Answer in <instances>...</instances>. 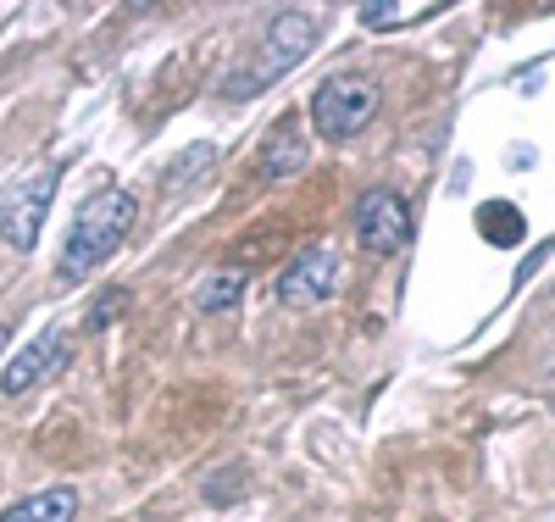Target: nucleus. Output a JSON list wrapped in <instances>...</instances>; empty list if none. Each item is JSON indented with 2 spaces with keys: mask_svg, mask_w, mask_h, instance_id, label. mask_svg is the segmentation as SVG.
<instances>
[{
  "mask_svg": "<svg viewBox=\"0 0 555 522\" xmlns=\"http://www.w3.org/2000/svg\"><path fill=\"white\" fill-rule=\"evenodd\" d=\"M317 34H322V28H317L311 12H278V17L261 28V39L250 44V51L222 73L217 101H250V94H261L267 84H278L289 67H300V62L311 56Z\"/></svg>",
  "mask_w": 555,
  "mask_h": 522,
  "instance_id": "1",
  "label": "nucleus"
},
{
  "mask_svg": "<svg viewBox=\"0 0 555 522\" xmlns=\"http://www.w3.org/2000/svg\"><path fill=\"white\" fill-rule=\"evenodd\" d=\"M139 222V201L128 195V189H101L95 201H89L73 228H67V245H62V262H56V278L62 283H83L89 272H101L122 245H128V233Z\"/></svg>",
  "mask_w": 555,
  "mask_h": 522,
  "instance_id": "2",
  "label": "nucleus"
},
{
  "mask_svg": "<svg viewBox=\"0 0 555 522\" xmlns=\"http://www.w3.org/2000/svg\"><path fill=\"white\" fill-rule=\"evenodd\" d=\"M378 84L366 73H334L311 89V128L328 139V145H350V139L378 117Z\"/></svg>",
  "mask_w": 555,
  "mask_h": 522,
  "instance_id": "3",
  "label": "nucleus"
},
{
  "mask_svg": "<svg viewBox=\"0 0 555 522\" xmlns=\"http://www.w3.org/2000/svg\"><path fill=\"white\" fill-rule=\"evenodd\" d=\"M56 178H62V167H39V173L17 178L7 195H0V240H7L12 251L28 256L39 245L44 212H51V201H56Z\"/></svg>",
  "mask_w": 555,
  "mask_h": 522,
  "instance_id": "4",
  "label": "nucleus"
},
{
  "mask_svg": "<svg viewBox=\"0 0 555 522\" xmlns=\"http://www.w3.org/2000/svg\"><path fill=\"white\" fill-rule=\"evenodd\" d=\"M356 240L373 256H400L411 245V201L389 183L366 189V195L356 201Z\"/></svg>",
  "mask_w": 555,
  "mask_h": 522,
  "instance_id": "5",
  "label": "nucleus"
},
{
  "mask_svg": "<svg viewBox=\"0 0 555 522\" xmlns=\"http://www.w3.org/2000/svg\"><path fill=\"white\" fill-rule=\"evenodd\" d=\"M334 290H339V251H334V245H311V251H300V256L284 267V278H278V301L295 306V311L322 306Z\"/></svg>",
  "mask_w": 555,
  "mask_h": 522,
  "instance_id": "6",
  "label": "nucleus"
},
{
  "mask_svg": "<svg viewBox=\"0 0 555 522\" xmlns=\"http://www.w3.org/2000/svg\"><path fill=\"white\" fill-rule=\"evenodd\" d=\"M67 361H73V340L62 334V328H51V334H39V340L7 367V372H0V390H7V395H28L34 384L56 378Z\"/></svg>",
  "mask_w": 555,
  "mask_h": 522,
  "instance_id": "7",
  "label": "nucleus"
},
{
  "mask_svg": "<svg viewBox=\"0 0 555 522\" xmlns=\"http://www.w3.org/2000/svg\"><path fill=\"white\" fill-rule=\"evenodd\" d=\"M311 162V139L300 128V117H284L267 139H261V178L278 183V178H295L300 167Z\"/></svg>",
  "mask_w": 555,
  "mask_h": 522,
  "instance_id": "8",
  "label": "nucleus"
},
{
  "mask_svg": "<svg viewBox=\"0 0 555 522\" xmlns=\"http://www.w3.org/2000/svg\"><path fill=\"white\" fill-rule=\"evenodd\" d=\"M0 522H78V489L73 484H51L39 495H23L17 506L0 511Z\"/></svg>",
  "mask_w": 555,
  "mask_h": 522,
  "instance_id": "9",
  "label": "nucleus"
},
{
  "mask_svg": "<svg viewBox=\"0 0 555 522\" xmlns=\"http://www.w3.org/2000/svg\"><path fill=\"white\" fill-rule=\"evenodd\" d=\"M240 295H245V272H240V267H222V272H206V278H201L195 306H201L206 317H222V311L240 306Z\"/></svg>",
  "mask_w": 555,
  "mask_h": 522,
  "instance_id": "10",
  "label": "nucleus"
},
{
  "mask_svg": "<svg viewBox=\"0 0 555 522\" xmlns=\"http://www.w3.org/2000/svg\"><path fill=\"white\" fill-rule=\"evenodd\" d=\"M522 212L512 206V201H483L478 206V233H483V240L489 245H505V251H512V245H522Z\"/></svg>",
  "mask_w": 555,
  "mask_h": 522,
  "instance_id": "11",
  "label": "nucleus"
},
{
  "mask_svg": "<svg viewBox=\"0 0 555 522\" xmlns=\"http://www.w3.org/2000/svg\"><path fill=\"white\" fill-rule=\"evenodd\" d=\"M434 12H439L434 0H423V7H389V0H366L356 17L373 28V34H395V28H411L416 17H434Z\"/></svg>",
  "mask_w": 555,
  "mask_h": 522,
  "instance_id": "12",
  "label": "nucleus"
},
{
  "mask_svg": "<svg viewBox=\"0 0 555 522\" xmlns=\"http://www.w3.org/2000/svg\"><path fill=\"white\" fill-rule=\"evenodd\" d=\"M7 345H12V328H7V322H0V351H7Z\"/></svg>",
  "mask_w": 555,
  "mask_h": 522,
  "instance_id": "13",
  "label": "nucleus"
}]
</instances>
